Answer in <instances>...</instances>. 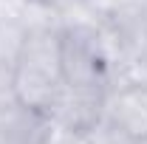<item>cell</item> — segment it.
<instances>
[{
    "instance_id": "cell-3",
    "label": "cell",
    "mask_w": 147,
    "mask_h": 144,
    "mask_svg": "<svg viewBox=\"0 0 147 144\" xmlns=\"http://www.w3.org/2000/svg\"><path fill=\"white\" fill-rule=\"evenodd\" d=\"M54 122L40 108L26 102H11L0 110V144H45Z\"/></svg>"
},
{
    "instance_id": "cell-2",
    "label": "cell",
    "mask_w": 147,
    "mask_h": 144,
    "mask_svg": "<svg viewBox=\"0 0 147 144\" xmlns=\"http://www.w3.org/2000/svg\"><path fill=\"white\" fill-rule=\"evenodd\" d=\"M105 99L108 90H93V88H76V85H65L54 93V99L48 102V119L62 130H76L85 133L91 130L102 116H105Z\"/></svg>"
},
{
    "instance_id": "cell-5",
    "label": "cell",
    "mask_w": 147,
    "mask_h": 144,
    "mask_svg": "<svg viewBox=\"0 0 147 144\" xmlns=\"http://www.w3.org/2000/svg\"><path fill=\"white\" fill-rule=\"evenodd\" d=\"M85 139L88 144H136V139L125 133L119 124H113L108 116H102L91 130H85Z\"/></svg>"
},
{
    "instance_id": "cell-6",
    "label": "cell",
    "mask_w": 147,
    "mask_h": 144,
    "mask_svg": "<svg viewBox=\"0 0 147 144\" xmlns=\"http://www.w3.org/2000/svg\"><path fill=\"white\" fill-rule=\"evenodd\" d=\"M23 40H26V28L20 23H3L0 20V59L3 62L14 65L20 48H23Z\"/></svg>"
},
{
    "instance_id": "cell-1",
    "label": "cell",
    "mask_w": 147,
    "mask_h": 144,
    "mask_svg": "<svg viewBox=\"0 0 147 144\" xmlns=\"http://www.w3.org/2000/svg\"><path fill=\"white\" fill-rule=\"evenodd\" d=\"M14 88L20 102L40 110L48 108L54 93L62 88L59 28L26 31L23 48L14 59Z\"/></svg>"
},
{
    "instance_id": "cell-9",
    "label": "cell",
    "mask_w": 147,
    "mask_h": 144,
    "mask_svg": "<svg viewBox=\"0 0 147 144\" xmlns=\"http://www.w3.org/2000/svg\"><path fill=\"white\" fill-rule=\"evenodd\" d=\"M85 6H88L99 20H108L110 14H116V11L125 6V0H85Z\"/></svg>"
},
{
    "instance_id": "cell-11",
    "label": "cell",
    "mask_w": 147,
    "mask_h": 144,
    "mask_svg": "<svg viewBox=\"0 0 147 144\" xmlns=\"http://www.w3.org/2000/svg\"><path fill=\"white\" fill-rule=\"evenodd\" d=\"M42 3H48V6L54 9L57 14H59V20H62V14H68L71 9H76V6H82L85 0H42Z\"/></svg>"
},
{
    "instance_id": "cell-8",
    "label": "cell",
    "mask_w": 147,
    "mask_h": 144,
    "mask_svg": "<svg viewBox=\"0 0 147 144\" xmlns=\"http://www.w3.org/2000/svg\"><path fill=\"white\" fill-rule=\"evenodd\" d=\"M28 3L31 0H0V20L3 23H20L26 20V11H28Z\"/></svg>"
},
{
    "instance_id": "cell-12",
    "label": "cell",
    "mask_w": 147,
    "mask_h": 144,
    "mask_svg": "<svg viewBox=\"0 0 147 144\" xmlns=\"http://www.w3.org/2000/svg\"><path fill=\"white\" fill-rule=\"evenodd\" d=\"M136 144H147V139H142V141H136Z\"/></svg>"
},
{
    "instance_id": "cell-7",
    "label": "cell",
    "mask_w": 147,
    "mask_h": 144,
    "mask_svg": "<svg viewBox=\"0 0 147 144\" xmlns=\"http://www.w3.org/2000/svg\"><path fill=\"white\" fill-rule=\"evenodd\" d=\"M17 102V88H14V65L0 59V110L6 105Z\"/></svg>"
},
{
    "instance_id": "cell-10",
    "label": "cell",
    "mask_w": 147,
    "mask_h": 144,
    "mask_svg": "<svg viewBox=\"0 0 147 144\" xmlns=\"http://www.w3.org/2000/svg\"><path fill=\"white\" fill-rule=\"evenodd\" d=\"M45 144H88L85 139V133H76V130H62V127H57L51 130V136H48V141Z\"/></svg>"
},
{
    "instance_id": "cell-4",
    "label": "cell",
    "mask_w": 147,
    "mask_h": 144,
    "mask_svg": "<svg viewBox=\"0 0 147 144\" xmlns=\"http://www.w3.org/2000/svg\"><path fill=\"white\" fill-rule=\"evenodd\" d=\"M105 116L136 141L147 139V85H122L108 90Z\"/></svg>"
}]
</instances>
